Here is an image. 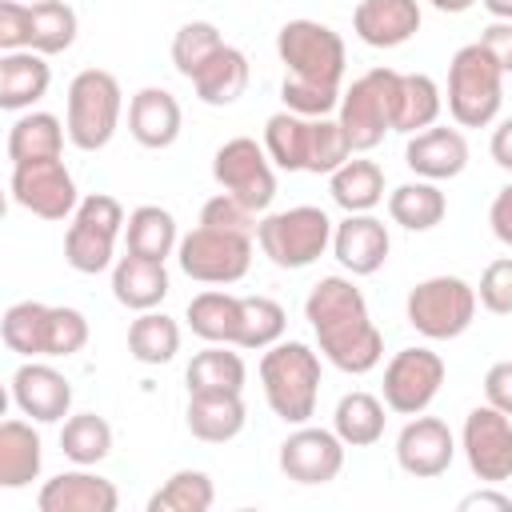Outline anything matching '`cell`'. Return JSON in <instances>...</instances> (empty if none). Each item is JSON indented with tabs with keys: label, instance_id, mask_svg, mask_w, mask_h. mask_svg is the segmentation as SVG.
<instances>
[{
	"label": "cell",
	"instance_id": "1",
	"mask_svg": "<svg viewBox=\"0 0 512 512\" xmlns=\"http://www.w3.org/2000/svg\"><path fill=\"white\" fill-rule=\"evenodd\" d=\"M276 56L288 68L280 100L300 116H332L344 96V40L320 20H288L276 32Z\"/></svg>",
	"mask_w": 512,
	"mask_h": 512
},
{
	"label": "cell",
	"instance_id": "2",
	"mask_svg": "<svg viewBox=\"0 0 512 512\" xmlns=\"http://www.w3.org/2000/svg\"><path fill=\"white\" fill-rule=\"evenodd\" d=\"M304 320L312 324L320 356L332 368L364 376L384 360V336L372 324L364 292L348 276H320L304 300Z\"/></svg>",
	"mask_w": 512,
	"mask_h": 512
},
{
	"label": "cell",
	"instance_id": "3",
	"mask_svg": "<svg viewBox=\"0 0 512 512\" xmlns=\"http://www.w3.org/2000/svg\"><path fill=\"white\" fill-rule=\"evenodd\" d=\"M260 384L268 408L284 424H308L320 400V356L304 340H276L260 356Z\"/></svg>",
	"mask_w": 512,
	"mask_h": 512
},
{
	"label": "cell",
	"instance_id": "4",
	"mask_svg": "<svg viewBox=\"0 0 512 512\" xmlns=\"http://www.w3.org/2000/svg\"><path fill=\"white\" fill-rule=\"evenodd\" d=\"M504 104V72L476 40L456 48L448 64V116L460 128H488Z\"/></svg>",
	"mask_w": 512,
	"mask_h": 512
},
{
	"label": "cell",
	"instance_id": "5",
	"mask_svg": "<svg viewBox=\"0 0 512 512\" xmlns=\"http://www.w3.org/2000/svg\"><path fill=\"white\" fill-rule=\"evenodd\" d=\"M120 112H124V92L120 80L104 68H84L72 76L68 84V140L80 152H100L112 144L116 128H120Z\"/></svg>",
	"mask_w": 512,
	"mask_h": 512
},
{
	"label": "cell",
	"instance_id": "6",
	"mask_svg": "<svg viewBox=\"0 0 512 512\" xmlns=\"http://www.w3.org/2000/svg\"><path fill=\"white\" fill-rule=\"evenodd\" d=\"M332 220L316 204H296L284 212H268L256 224V244L276 268H308L332 248Z\"/></svg>",
	"mask_w": 512,
	"mask_h": 512
},
{
	"label": "cell",
	"instance_id": "7",
	"mask_svg": "<svg viewBox=\"0 0 512 512\" xmlns=\"http://www.w3.org/2000/svg\"><path fill=\"white\" fill-rule=\"evenodd\" d=\"M124 224H128V216H124L116 196H108V192L84 196L80 208L72 212L68 232H64L68 268L80 276H96V272L112 268L116 264V240H120Z\"/></svg>",
	"mask_w": 512,
	"mask_h": 512
},
{
	"label": "cell",
	"instance_id": "8",
	"mask_svg": "<svg viewBox=\"0 0 512 512\" xmlns=\"http://www.w3.org/2000/svg\"><path fill=\"white\" fill-rule=\"evenodd\" d=\"M476 288L464 276H428L420 280L408 300H404V316L408 324L424 336V340H456L472 328L476 320Z\"/></svg>",
	"mask_w": 512,
	"mask_h": 512
},
{
	"label": "cell",
	"instance_id": "9",
	"mask_svg": "<svg viewBox=\"0 0 512 512\" xmlns=\"http://www.w3.org/2000/svg\"><path fill=\"white\" fill-rule=\"evenodd\" d=\"M396 84H400L396 68H372V72L356 76L352 88H344L336 120H340L352 152H372L384 140V132H392Z\"/></svg>",
	"mask_w": 512,
	"mask_h": 512
},
{
	"label": "cell",
	"instance_id": "10",
	"mask_svg": "<svg viewBox=\"0 0 512 512\" xmlns=\"http://www.w3.org/2000/svg\"><path fill=\"white\" fill-rule=\"evenodd\" d=\"M176 264L196 284H236L252 268V236L196 224L188 236H180Z\"/></svg>",
	"mask_w": 512,
	"mask_h": 512
},
{
	"label": "cell",
	"instance_id": "11",
	"mask_svg": "<svg viewBox=\"0 0 512 512\" xmlns=\"http://www.w3.org/2000/svg\"><path fill=\"white\" fill-rule=\"evenodd\" d=\"M212 180L252 212H268L276 200V164L252 136H232L212 156Z\"/></svg>",
	"mask_w": 512,
	"mask_h": 512
},
{
	"label": "cell",
	"instance_id": "12",
	"mask_svg": "<svg viewBox=\"0 0 512 512\" xmlns=\"http://www.w3.org/2000/svg\"><path fill=\"white\" fill-rule=\"evenodd\" d=\"M448 368L444 356L432 348H400L384 364V404L396 416H420L440 396Z\"/></svg>",
	"mask_w": 512,
	"mask_h": 512
},
{
	"label": "cell",
	"instance_id": "13",
	"mask_svg": "<svg viewBox=\"0 0 512 512\" xmlns=\"http://www.w3.org/2000/svg\"><path fill=\"white\" fill-rule=\"evenodd\" d=\"M460 448H464V460L476 480H484V484L512 480V416L508 412L492 408L488 400L476 404L464 416Z\"/></svg>",
	"mask_w": 512,
	"mask_h": 512
},
{
	"label": "cell",
	"instance_id": "14",
	"mask_svg": "<svg viewBox=\"0 0 512 512\" xmlns=\"http://www.w3.org/2000/svg\"><path fill=\"white\" fill-rule=\"evenodd\" d=\"M12 200L40 216V220H72V212L80 208L76 196V180L68 172V164L60 156L52 160H32V164H12Z\"/></svg>",
	"mask_w": 512,
	"mask_h": 512
},
{
	"label": "cell",
	"instance_id": "15",
	"mask_svg": "<svg viewBox=\"0 0 512 512\" xmlns=\"http://www.w3.org/2000/svg\"><path fill=\"white\" fill-rule=\"evenodd\" d=\"M344 440L336 436V428H312V424H296L284 444H280V472L296 484H332L344 468Z\"/></svg>",
	"mask_w": 512,
	"mask_h": 512
},
{
	"label": "cell",
	"instance_id": "16",
	"mask_svg": "<svg viewBox=\"0 0 512 512\" xmlns=\"http://www.w3.org/2000/svg\"><path fill=\"white\" fill-rule=\"evenodd\" d=\"M452 456H456V436L440 416H424L420 412L396 436V464L416 480L444 476Z\"/></svg>",
	"mask_w": 512,
	"mask_h": 512
},
{
	"label": "cell",
	"instance_id": "17",
	"mask_svg": "<svg viewBox=\"0 0 512 512\" xmlns=\"http://www.w3.org/2000/svg\"><path fill=\"white\" fill-rule=\"evenodd\" d=\"M12 404L20 408V416L36 424H56L72 408V384L60 368L44 360H24L12 372Z\"/></svg>",
	"mask_w": 512,
	"mask_h": 512
},
{
	"label": "cell",
	"instance_id": "18",
	"mask_svg": "<svg viewBox=\"0 0 512 512\" xmlns=\"http://www.w3.org/2000/svg\"><path fill=\"white\" fill-rule=\"evenodd\" d=\"M392 252V236L388 224L376 220L372 212H348L336 228H332V256L340 260L344 272L352 276H372L384 268Z\"/></svg>",
	"mask_w": 512,
	"mask_h": 512
},
{
	"label": "cell",
	"instance_id": "19",
	"mask_svg": "<svg viewBox=\"0 0 512 512\" xmlns=\"http://www.w3.org/2000/svg\"><path fill=\"white\" fill-rule=\"evenodd\" d=\"M36 508L40 512H116L120 492L100 472H88L84 464H76L72 472H56L52 480L40 484Z\"/></svg>",
	"mask_w": 512,
	"mask_h": 512
},
{
	"label": "cell",
	"instance_id": "20",
	"mask_svg": "<svg viewBox=\"0 0 512 512\" xmlns=\"http://www.w3.org/2000/svg\"><path fill=\"white\" fill-rule=\"evenodd\" d=\"M180 128H184V112L168 88L148 84L128 100V132L140 148H152V152L172 148L180 140Z\"/></svg>",
	"mask_w": 512,
	"mask_h": 512
},
{
	"label": "cell",
	"instance_id": "21",
	"mask_svg": "<svg viewBox=\"0 0 512 512\" xmlns=\"http://www.w3.org/2000/svg\"><path fill=\"white\" fill-rule=\"evenodd\" d=\"M404 164L420 176V180H452L468 168V140L460 128H424L416 136H408V148H404Z\"/></svg>",
	"mask_w": 512,
	"mask_h": 512
},
{
	"label": "cell",
	"instance_id": "22",
	"mask_svg": "<svg viewBox=\"0 0 512 512\" xmlns=\"http://www.w3.org/2000/svg\"><path fill=\"white\" fill-rule=\"evenodd\" d=\"M352 32L368 48H400L420 32V0H360Z\"/></svg>",
	"mask_w": 512,
	"mask_h": 512
},
{
	"label": "cell",
	"instance_id": "23",
	"mask_svg": "<svg viewBox=\"0 0 512 512\" xmlns=\"http://www.w3.org/2000/svg\"><path fill=\"white\" fill-rule=\"evenodd\" d=\"M184 420H188V432L196 440H204V444H228L248 424L244 392H188Z\"/></svg>",
	"mask_w": 512,
	"mask_h": 512
},
{
	"label": "cell",
	"instance_id": "24",
	"mask_svg": "<svg viewBox=\"0 0 512 512\" xmlns=\"http://www.w3.org/2000/svg\"><path fill=\"white\" fill-rule=\"evenodd\" d=\"M168 268L164 260H148V256H136V252H124L116 264H112V296L116 304L132 308V312H152L164 304L168 296Z\"/></svg>",
	"mask_w": 512,
	"mask_h": 512
},
{
	"label": "cell",
	"instance_id": "25",
	"mask_svg": "<svg viewBox=\"0 0 512 512\" xmlns=\"http://www.w3.org/2000/svg\"><path fill=\"white\" fill-rule=\"evenodd\" d=\"M52 84V68L48 56L20 48V52H4L0 56V108L4 112H24L36 100H44Z\"/></svg>",
	"mask_w": 512,
	"mask_h": 512
},
{
	"label": "cell",
	"instance_id": "26",
	"mask_svg": "<svg viewBox=\"0 0 512 512\" xmlns=\"http://www.w3.org/2000/svg\"><path fill=\"white\" fill-rule=\"evenodd\" d=\"M44 468V444L40 432L28 420H4L0 424V488H28Z\"/></svg>",
	"mask_w": 512,
	"mask_h": 512
},
{
	"label": "cell",
	"instance_id": "27",
	"mask_svg": "<svg viewBox=\"0 0 512 512\" xmlns=\"http://www.w3.org/2000/svg\"><path fill=\"white\" fill-rule=\"evenodd\" d=\"M444 112V92L428 72H400L396 84V112H392V132L416 136L432 128Z\"/></svg>",
	"mask_w": 512,
	"mask_h": 512
},
{
	"label": "cell",
	"instance_id": "28",
	"mask_svg": "<svg viewBox=\"0 0 512 512\" xmlns=\"http://www.w3.org/2000/svg\"><path fill=\"white\" fill-rule=\"evenodd\" d=\"M188 328L204 340V344H232L240 340V296L224 292V288H204L188 300Z\"/></svg>",
	"mask_w": 512,
	"mask_h": 512
},
{
	"label": "cell",
	"instance_id": "29",
	"mask_svg": "<svg viewBox=\"0 0 512 512\" xmlns=\"http://www.w3.org/2000/svg\"><path fill=\"white\" fill-rule=\"evenodd\" d=\"M248 56L240 52V48H232V44H224L196 76H192V88H196V96L208 104V108H228V104H236L240 96H244V88H248Z\"/></svg>",
	"mask_w": 512,
	"mask_h": 512
},
{
	"label": "cell",
	"instance_id": "30",
	"mask_svg": "<svg viewBox=\"0 0 512 512\" xmlns=\"http://www.w3.org/2000/svg\"><path fill=\"white\" fill-rule=\"evenodd\" d=\"M64 124L52 112L28 108L24 116L12 120L8 128V160L12 164H32V160H52L64 152Z\"/></svg>",
	"mask_w": 512,
	"mask_h": 512
},
{
	"label": "cell",
	"instance_id": "31",
	"mask_svg": "<svg viewBox=\"0 0 512 512\" xmlns=\"http://www.w3.org/2000/svg\"><path fill=\"white\" fill-rule=\"evenodd\" d=\"M388 216H392V224H400L408 232H432L448 216V200L436 180L416 176L388 192Z\"/></svg>",
	"mask_w": 512,
	"mask_h": 512
},
{
	"label": "cell",
	"instance_id": "32",
	"mask_svg": "<svg viewBox=\"0 0 512 512\" xmlns=\"http://www.w3.org/2000/svg\"><path fill=\"white\" fill-rule=\"evenodd\" d=\"M124 244L128 252L136 256H148V260H168L176 248H180V228H176V216L160 204H140L128 212V224H124Z\"/></svg>",
	"mask_w": 512,
	"mask_h": 512
},
{
	"label": "cell",
	"instance_id": "33",
	"mask_svg": "<svg viewBox=\"0 0 512 512\" xmlns=\"http://www.w3.org/2000/svg\"><path fill=\"white\" fill-rule=\"evenodd\" d=\"M328 192L344 212H372L384 200V168L364 156H348L332 176Z\"/></svg>",
	"mask_w": 512,
	"mask_h": 512
},
{
	"label": "cell",
	"instance_id": "34",
	"mask_svg": "<svg viewBox=\"0 0 512 512\" xmlns=\"http://www.w3.org/2000/svg\"><path fill=\"white\" fill-rule=\"evenodd\" d=\"M48 328H52V304L40 300H20L0 320L8 352L24 360H48Z\"/></svg>",
	"mask_w": 512,
	"mask_h": 512
},
{
	"label": "cell",
	"instance_id": "35",
	"mask_svg": "<svg viewBox=\"0 0 512 512\" xmlns=\"http://www.w3.org/2000/svg\"><path fill=\"white\" fill-rule=\"evenodd\" d=\"M308 144H312V116L276 112L264 124V152L280 172H308Z\"/></svg>",
	"mask_w": 512,
	"mask_h": 512
},
{
	"label": "cell",
	"instance_id": "36",
	"mask_svg": "<svg viewBox=\"0 0 512 512\" xmlns=\"http://www.w3.org/2000/svg\"><path fill=\"white\" fill-rule=\"evenodd\" d=\"M184 384H188V392H244L248 368H244L240 352H232V344H208L204 352L192 356Z\"/></svg>",
	"mask_w": 512,
	"mask_h": 512
},
{
	"label": "cell",
	"instance_id": "37",
	"mask_svg": "<svg viewBox=\"0 0 512 512\" xmlns=\"http://www.w3.org/2000/svg\"><path fill=\"white\" fill-rule=\"evenodd\" d=\"M384 400L372 396V392H344L336 400V412H332V428L336 436L348 444V448H368L384 436Z\"/></svg>",
	"mask_w": 512,
	"mask_h": 512
},
{
	"label": "cell",
	"instance_id": "38",
	"mask_svg": "<svg viewBox=\"0 0 512 512\" xmlns=\"http://www.w3.org/2000/svg\"><path fill=\"white\" fill-rule=\"evenodd\" d=\"M76 32H80V20H76V8L64 4V0H32V36H28V48L40 52V56H60L76 44Z\"/></svg>",
	"mask_w": 512,
	"mask_h": 512
},
{
	"label": "cell",
	"instance_id": "39",
	"mask_svg": "<svg viewBox=\"0 0 512 512\" xmlns=\"http://www.w3.org/2000/svg\"><path fill=\"white\" fill-rule=\"evenodd\" d=\"M128 352L132 360L140 364H168L176 352H180V324L164 312H140L132 324H128Z\"/></svg>",
	"mask_w": 512,
	"mask_h": 512
},
{
	"label": "cell",
	"instance_id": "40",
	"mask_svg": "<svg viewBox=\"0 0 512 512\" xmlns=\"http://www.w3.org/2000/svg\"><path fill=\"white\" fill-rule=\"evenodd\" d=\"M216 504V484L200 468H180L172 472L152 496L148 512H208Z\"/></svg>",
	"mask_w": 512,
	"mask_h": 512
},
{
	"label": "cell",
	"instance_id": "41",
	"mask_svg": "<svg viewBox=\"0 0 512 512\" xmlns=\"http://www.w3.org/2000/svg\"><path fill=\"white\" fill-rule=\"evenodd\" d=\"M60 448H64V456L72 464L92 468L112 452V424L104 416H96V412H76L60 428Z\"/></svg>",
	"mask_w": 512,
	"mask_h": 512
},
{
	"label": "cell",
	"instance_id": "42",
	"mask_svg": "<svg viewBox=\"0 0 512 512\" xmlns=\"http://www.w3.org/2000/svg\"><path fill=\"white\" fill-rule=\"evenodd\" d=\"M284 324H288V312H284L280 300H272V296H240V340H236V348L264 352L284 336Z\"/></svg>",
	"mask_w": 512,
	"mask_h": 512
},
{
	"label": "cell",
	"instance_id": "43",
	"mask_svg": "<svg viewBox=\"0 0 512 512\" xmlns=\"http://www.w3.org/2000/svg\"><path fill=\"white\" fill-rule=\"evenodd\" d=\"M220 48H224V36H220V28L212 20H188L172 36V68L184 80H192Z\"/></svg>",
	"mask_w": 512,
	"mask_h": 512
},
{
	"label": "cell",
	"instance_id": "44",
	"mask_svg": "<svg viewBox=\"0 0 512 512\" xmlns=\"http://www.w3.org/2000/svg\"><path fill=\"white\" fill-rule=\"evenodd\" d=\"M348 156H356V152H352V144H348L340 120H336V116H312L308 172H316V176H332Z\"/></svg>",
	"mask_w": 512,
	"mask_h": 512
},
{
	"label": "cell",
	"instance_id": "45",
	"mask_svg": "<svg viewBox=\"0 0 512 512\" xmlns=\"http://www.w3.org/2000/svg\"><path fill=\"white\" fill-rule=\"evenodd\" d=\"M88 344V320L80 308L52 304V328H48V360L76 356Z\"/></svg>",
	"mask_w": 512,
	"mask_h": 512
},
{
	"label": "cell",
	"instance_id": "46",
	"mask_svg": "<svg viewBox=\"0 0 512 512\" xmlns=\"http://www.w3.org/2000/svg\"><path fill=\"white\" fill-rule=\"evenodd\" d=\"M200 224H208V228H224V232H244V236H252L260 220H256V212H252L248 204H240L236 196L216 192L212 200H204V208H200Z\"/></svg>",
	"mask_w": 512,
	"mask_h": 512
},
{
	"label": "cell",
	"instance_id": "47",
	"mask_svg": "<svg viewBox=\"0 0 512 512\" xmlns=\"http://www.w3.org/2000/svg\"><path fill=\"white\" fill-rule=\"evenodd\" d=\"M476 296L492 316H512V256H500L480 272Z\"/></svg>",
	"mask_w": 512,
	"mask_h": 512
},
{
	"label": "cell",
	"instance_id": "48",
	"mask_svg": "<svg viewBox=\"0 0 512 512\" xmlns=\"http://www.w3.org/2000/svg\"><path fill=\"white\" fill-rule=\"evenodd\" d=\"M28 36H32V4L0 0V48L20 52L28 48Z\"/></svg>",
	"mask_w": 512,
	"mask_h": 512
},
{
	"label": "cell",
	"instance_id": "49",
	"mask_svg": "<svg viewBox=\"0 0 512 512\" xmlns=\"http://www.w3.org/2000/svg\"><path fill=\"white\" fill-rule=\"evenodd\" d=\"M484 400L512 416V360H496L484 372Z\"/></svg>",
	"mask_w": 512,
	"mask_h": 512
},
{
	"label": "cell",
	"instance_id": "50",
	"mask_svg": "<svg viewBox=\"0 0 512 512\" xmlns=\"http://www.w3.org/2000/svg\"><path fill=\"white\" fill-rule=\"evenodd\" d=\"M480 44L492 52V60L500 64V72L512 76V20H492L480 32Z\"/></svg>",
	"mask_w": 512,
	"mask_h": 512
},
{
	"label": "cell",
	"instance_id": "51",
	"mask_svg": "<svg viewBox=\"0 0 512 512\" xmlns=\"http://www.w3.org/2000/svg\"><path fill=\"white\" fill-rule=\"evenodd\" d=\"M488 224H492V236H496L504 248H512V184H504V188L492 196Z\"/></svg>",
	"mask_w": 512,
	"mask_h": 512
},
{
	"label": "cell",
	"instance_id": "52",
	"mask_svg": "<svg viewBox=\"0 0 512 512\" xmlns=\"http://www.w3.org/2000/svg\"><path fill=\"white\" fill-rule=\"evenodd\" d=\"M488 152H492V160H496L504 172H512V116H504V120L492 128Z\"/></svg>",
	"mask_w": 512,
	"mask_h": 512
},
{
	"label": "cell",
	"instance_id": "53",
	"mask_svg": "<svg viewBox=\"0 0 512 512\" xmlns=\"http://www.w3.org/2000/svg\"><path fill=\"white\" fill-rule=\"evenodd\" d=\"M472 508H496V512H512V496H504V492H496V484H488V488L468 492V496L460 500V512H472Z\"/></svg>",
	"mask_w": 512,
	"mask_h": 512
},
{
	"label": "cell",
	"instance_id": "54",
	"mask_svg": "<svg viewBox=\"0 0 512 512\" xmlns=\"http://www.w3.org/2000/svg\"><path fill=\"white\" fill-rule=\"evenodd\" d=\"M436 12H448V16H460V12H468L476 0H428Z\"/></svg>",
	"mask_w": 512,
	"mask_h": 512
},
{
	"label": "cell",
	"instance_id": "55",
	"mask_svg": "<svg viewBox=\"0 0 512 512\" xmlns=\"http://www.w3.org/2000/svg\"><path fill=\"white\" fill-rule=\"evenodd\" d=\"M492 20H512V0H484Z\"/></svg>",
	"mask_w": 512,
	"mask_h": 512
}]
</instances>
